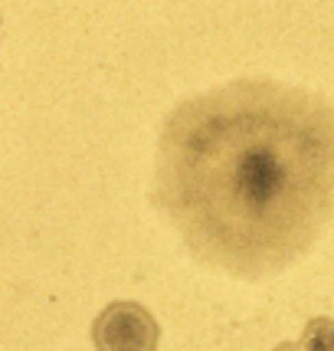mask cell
<instances>
[{
  "label": "cell",
  "instance_id": "obj_1",
  "mask_svg": "<svg viewBox=\"0 0 334 351\" xmlns=\"http://www.w3.org/2000/svg\"><path fill=\"white\" fill-rule=\"evenodd\" d=\"M151 204L216 273L289 269L334 220V102L249 76L183 99L157 138Z\"/></svg>",
  "mask_w": 334,
  "mask_h": 351
},
{
  "label": "cell",
  "instance_id": "obj_2",
  "mask_svg": "<svg viewBox=\"0 0 334 351\" xmlns=\"http://www.w3.org/2000/svg\"><path fill=\"white\" fill-rule=\"evenodd\" d=\"M161 325L151 308L131 299L108 302L92 322V345L95 351H157Z\"/></svg>",
  "mask_w": 334,
  "mask_h": 351
},
{
  "label": "cell",
  "instance_id": "obj_3",
  "mask_svg": "<svg viewBox=\"0 0 334 351\" xmlns=\"http://www.w3.org/2000/svg\"><path fill=\"white\" fill-rule=\"evenodd\" d=\"M298 348L302 351H334V319L318 315V319L305 322Z\"/></svg>",
  "mask_w": 334,
  "mask_h": 351
},
{
  "label": "cell",
  "instance_id": "obj_4",
  "mask_svg": "<svg viewBox=\"0 0 334 351\" xmlns=\"http://www.w3.org/2000/svg\"><path fill=\"white\" fill-rule=\"evenodd\" d=\"M272 351H302V348H298V341H282V345H275Z\"/></svg>",
  "mask_w": 334,
  "mask_h": 351
}]
</instances>
